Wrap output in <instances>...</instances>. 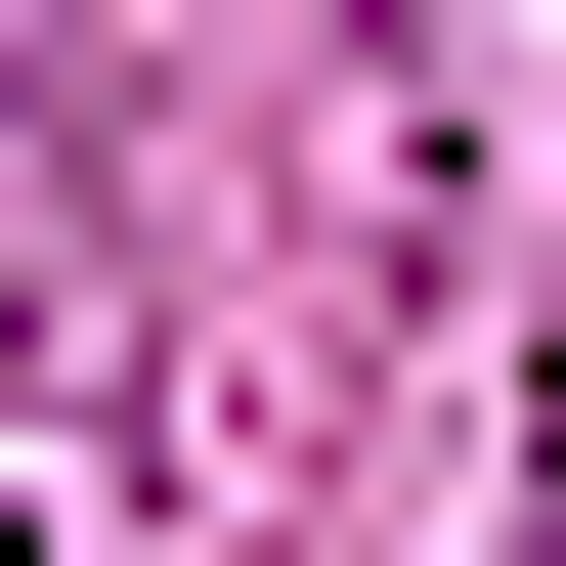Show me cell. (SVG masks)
<instances>
[{"label": "cell", "mask_w": 566, "mask_h": 566, "mask_svg": "<svg viewBox=\"0 0 566 566\" xmlns=\"http://www.w3.org/2000/svg\"><path fill=\"white\" fill-rule=\"evenodd\" d=\"M0 566H44V523H0Z\"/></svg>", "instance_id": "1"}]
</instances>
